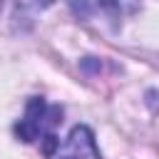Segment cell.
I'll return each mask as SVG.
<instances>
[{"label": "cell", "instance_id": "cell-3", "mask_svg": "<svg viewBox=\"0 0 159 159\" xmlns=\"http://www.w3.org/2000/svg\"><path fill=\"white\" fill-rule=\"evenodd\" d=\"M65 5L72 10L75 17L92 22V20H104L112 25V30L119 27V0H65Z\"/></svg>", "mask_w": 159, "mask_h": 159}, {"label": "cell", "instance_id": "cell-2", "mask_svg": "<svg viewBox=\"0 0 159 159\" xmlns=\"http://www.w3.org/2000/svg\"><path fill=\"white\" fill-rule=\"evenodd\" d=\"M55 159H102L99 149H97V142H94V132L84 124L72 127L67 139L57 147Z\"/></svg>", "mask_w": 159, "mask_h": 159}, {"label": "cell", "instance_id": "cell-4", "mask_svg": "<svg viewBox=\"0 0 159 159\" xmlns=\"http://www.w3.org/2000/svg\"><path fill=\"white\" fill-rule=\"evenodd\" d=\"M0 10H2V0H0Z\"/></svg>", "mask_w": 159, "mask_h": 159}, {"label": "cell", "instance_id": "cell-1", "mask_svg": "<svg viewBox=\"0 0 159 159\" xmlns=\"http://www.w3.org/2000/svg\"><path fill=\"white\" fill-rule=\"evenodd\" d=\"M62 124V107L60 104H47L42 97H32L25 107L22 119L15 124V134L25 144L42 142V154L52 157L60 147V139L55 129Z\"/></svg>", "mask_w": 159, "mask_h": 159}]
</instances>
